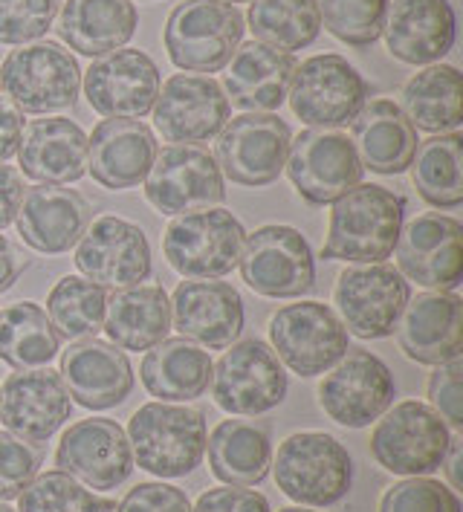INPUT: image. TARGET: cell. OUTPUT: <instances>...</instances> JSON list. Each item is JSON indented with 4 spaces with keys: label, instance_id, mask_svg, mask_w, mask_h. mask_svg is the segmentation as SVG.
Wrapping results in <instances>:
<instances>
[{
    "label": "cell",
    "instance_id": "83f0119b",
    "mask_svg": "<svg viewBox=\"0 0 463 512\" xmlns=\"http://www.w3.org/2000/svg\"><path fill=\"white\" fill-rule=\"evenodd\" d=\"M90 223V206L67 186H35L24 191L15 226L21 241L41 255L70 252Z\"/></svg>",
    "mask_w": 463,
    "mask_h": 512
},
{
    "label": "cell",
    "instance_id": "11a10c76",
    "mask_svg": "<svg viewBox=\"0 0 463 512\" xmlns=\"http://www.w3.org/2000/svg\"><path fill=\"white\" fill-rule=\"evenodd\" d=\"M0 512H15V510H12L9 504H3V501H0Z\"/></svg>",
    "mask_w": 463,
    "mask_h": 512
},
{
    "label": "cell",
    "instance_id": "60d3db41",
    "mask_svg": "<svg viewBox=\"0 0 463 512\" xmlns=\"http://www.w3.org/2000/svg\"><path fill=\"white\" fill-rule=\"evenodd\" d=\"M113 507V501L93 495L61 469L35 475L18 495V512H110Z\"/></svg>",
    "mask_w": 463,
    "mask_h": 512
},
{
    "label": "cell",
    "instance_id": "f546056e",
    "mask_svg": "<svg viewBox=\"0 0 463 512\" xmlns=\"http://www.w3.org/2000/svg\"><path fill=\"white\" fill-rule=\"evenodd\" d=\"M299 61L290 53L273 50L261 41L241 44L229 58V70L223 73V93L229 105L249 113H273L290 93V81Z\"/></svg>",
    "mask_w": 463,
    "mask_h": 512
},
{
    "label": "cell",
    "instance_id": "52a82bcc",
    "mask_svg": "<svg viewBox=\"0 0 463 512\" xmlns=\"http://www.w3.org/2000/svg\"><path fill=\"white\" fill-rule=\"evenodd\" d=\"M270 345L299 377H319L351 351V333L322 301L287 304L270 319Z\"/></svg>",
    "mask_w": 463,
    "mask_h": 512
},
{
    "label": "cell",
    "instance_id": "d4e9b609",
    "mask_svg": "<svg viewBox=\"0 0 463 512\" xmlns=\"http://www.w3.org/2000/svg\"><path fill=\"white\" fill-rule=\"evenodd\" d=\"M458 18L449 0H394L385 12V47L403 64H437L455 47Z\"/></svg>",
    "mask_w": 463,
    "mask_h": 512
},
{
    "label": "cell",
    "instance_id": "4316f807",
    "mask_svg": "<svg viewBox=\"0 0 463 512\" xmlns=\"http://www.w3.org/2000/svg\"><path fill=\"white\" fill-rule=\"evenodd\" d=\"M400 351L417 365H443L461 359L463 298L458 293H420L409 298L397 322Z\"/></svg>",
    "mask_w": 463,
    "mask_h": 512
},
{
    "label": "cell",
    "instance_id": "3957f363",
    "mask_svg": "<svg viewBox=\"0 0 463 512\" xmlns=\"http://www.w3.org/2000/svg\"><path fill=\"white\" fill-rule=\"evenodd\" d=\"M278 489L301 507H333L354 484L348 449L325 432L290 434L270 463Z\"/></svg>",
    "mask_w": 463,
    "mask_h": 512
},
{
    "label": "cell",
    "instance_id": "603a6c76",
    "mask_svg": "<svg viewBox=\"0 0 463 512\" xmlns=\"http://www.w3.org/2000/svg\"><path fill=\"white\" fill-rule=\"evenodd\" d=\"M70 420V394L58 371L32 368L9 374L0 388L3 429L32 446H41Z\"/></svg>",
    "mask_w": 463,
    "mask_h": 512
},
{
    "label": "cell",
    "instance_id": "f907efd6",
    "mask_svg": "<svg viewBox=\"0 0 463 512\" xmlns=\"http://www.w3.org/2000/svg\"><path fill=\"white\" fill-rule=\"evenodd\" d=\"M21 136H24V113L0 93V162L12 160L18 154Z\"/></svg>",
    "mask_w": 463,
    "mask_h": 512
},
{
    "label": "cell",
    "instance_id": "d6986e66",
    "mask_svg": "<svg viewBox=\"0 0 463 512\" xmlns=\"http://www.w3.org/2000/svg\"><path fill=\"white\" fill-rule=\"evenodd\" d=\"M55 466L87 489L110 492L134 472V455L125 429L108 417H90L73 423L61 434Z\"/></svg>",
    "mask_w": 463,
    "mask_h": 512
},
{
    "label": "cell",
    "instance_id": "8992f818",
    "mask_svg": "<svg viewBox=\"0 0 463 512\" xmlns=\"http://www.w3.org/2000/svg\"><path fill=\"white\" fill-rule=\"evenodd\" d=\"M0 90L21 113L67 110L79 99L82 67L55 41L18 47L0 64Z\"/></svg>",
    "mask_w": 463,
    "mask_h": 512
},
{
    "label": "cell",
    "instance_id": "7dc6e473",
    "mask_svg": "<svg viewBox=\"0 0 463 512\" xmlns=\"http://www.w3.org/2000/svg\"><path fill=\"white\" fill-rule=\"evenodd\" d=\"M116 512H191V504L183 489L163 481H148L134 486L119 501Z\"/></svg>",
    "mask_w": 463,
    "mask_h": 512
},
{
    "label": "cell",
    "instance_id": "bcb514c9",
    "mask_svg": "<svg viewBox=\"0 0 463 512\" xmlns=\"http://www.w3.org/2000/svg\"><path fill=\"white\" fill-rule=\"evenodd\" d=\"M429 403L440 414V420L461 432L463 429V359H452L435 365L429 377Z\"/></svg>",
    "mask_w": 463,
    "mask_h": 512
},
{
    "label": "cell",
    "instance_id": "4fadbf2b",
    "mask_svg": "<svg viewBox=\"0 0 463 512\" xmlns=\"http://www.w3.org/2000/svg\"><path fill=\"white\" fill-rule=\"evenodd\" d=\"M411 298L409 281L388 264H354L336 278L333 304L356 339H388Z\"/></svg>",
    "mask_w": 463,
    "mask_h": 512
},
{
    "label": "cell",
    "instance_id": "74e56055",
    "mask_svg": "<svg viewBox=\"0 0 463 512\" xmlns=\"http://www.w3.org/2000/svg\"><path fill=\"white\" fill-rule=\"evenodd\" d=\"M417 194L435 209H458L463 203V136L437 134L417 145L409 165Z\"/></svg>",
    "mask_w": 463,
    "mask_h": 512
},
{
    "label": "cell",
    "instance_id": "7bdbcfd3",
    "mask_svg": "<svg viewBox=\"0 0 463 512\" xmlns=\"http://www.w3.org/2000/svg\"><path fill=\"white\" fill-rule=\"evenodd\" d=\"M380 512H461V498L435 478L417 475L385 489Z\"/></svg>",
    "mask_w": 463,
    "mask_h": 512
},
{
    "label": "cell",
    "instance_id": "d590c367",
    "mask_svg": "<svg viewBox=\"0 0 463 512\" xmlns=\"http://www.w3.org/2000/svg\"><path fill=\"white\" fill-rule=\"evenodd\" d=\"M414 131L452 134L463 125V79L452 64H429L403 87V105Z\"/></svg>",
    "mask_w": 463,
    "mask_h": 512
},
{
    "label": "cell",
    "instance_id": "8d00e7d4",
    "mask_svg": "<svg viewBox=\"0 0 463 512\" xmlns=\"http://www.w3.org/2000/svg\"><path fill=\"white\" fill-rule=\"evenodd\" d=\"M61 351V336L35 301H15L0 310V362L15 371L47 368Z\"/></svg>",
    "mask_w": 463,
    "mask_h": 512
},
{
    "label": "cell",
    "instance_id": "30bf717a",
    "mask_svg": "<svg viewBox=\"0 0 463 512\" xmlns=\"http://www.w3.org/2000/svg\"><path fill=\"white\" fill-rule=\"evenodd\" d=\"M287 371L275 351L261 339H244L212 368V397L218 408L235 417L267 414L287 397Z\"/></svg>",
    "mask_w": 463,
    "mask_h": 512
},
{
    "label": "cell",
    "instance_id": "484cf974",
    "mask_svg": "<svg viewBox=\"0 0 463 512\" xmlns=\"http://www.w3.org/2000/svg\"><path fill=\"white\" fill-rule=\"evenodd\" d=\"M157 157V136L139 119H105L87 136V171L108 191L139 186Z\"/></svg>",
    "mask_w": 463,
    "mask_h": 512
},
{
    "label": "cell",
    "instance_id": "5b68a950",
    "mask_svg": "<svg viewBox=\"0 0 463 512\" xmlns=\"http://www.w3.org/2000/svg\"><path fill=\"white\" fill-rule=\"evenodd\" d=\"M452 429L440 420L432 405L420 400L391 405L374 426L371 458L385 472L417 478L432 475L449 452Z\"/></svg>",
    "mask_w": 463,
    "mask_h": 512
},
{
    "label": "cell",
    "instance_id": "681fc988",
    "mask_svg": "<svg viewBox=\"0 0 463 512\" xmlns=\"http://www.w3.org/2000/svg\"><path fill=\"white\" fill-rule=\"evenodd\" d=\"M24 174L12 165L0 162V232L15 223V215L24 200Z\"/></svg>",
    "mask_w": 463,
    "mask_h": 512
},
{
    "label": "cell",
    "instance_id": "e575fe53",
    "mask_svg": "<svg viewBox=\"0 0 463 512\" xmlns=\"http://www.w3.org/2000/svg\"><path fill=\"white\" fill-rule=\"evenodd\" d=\"M212 475L226 486L261 484L273 463V440L255 420H220L206 437Z\"/></svg>",
    "mask_w": 463,
    "mask_h": 512
},
{
    "label": "cell",
    "instance_id": "f5cc1de1",
    "mask_svg": "<svg viewBox=\"0 0 463 512\" xmlns=\"http://www.w3.org/2000/svg\"><path fill=\"white\" fill-rule=\"evenodd\" d=\"M461 437H452L449 443V452L440 466H446V478H449V489H463V475H461V463H463V449H461Z\"/></svg>",
    "mask_w": 463,
    "mask_h": 512
},
{
    "label": "cell",
    "instance_id": "6da1fadb",
    "mask_svg": "<svg viewBox=\"0 0 463 512\" xmlns=\"http://www.w3.org/2000/svg\"><path fill=\"white\" fill-rule=\"evenodd\" d=\"M330 206V226L322 246L325 261L382 264L394 255L406 220L403 194H394L377 183H359Z\"/></svg>",
    "mask_w": 463,
    "mask_h": 512
},
{
    "label": "cell",
    "instance_id": "8fae6325",
    "mask_svg": "<svg viewBox=\"0 0 463 512\" xmlns=\"http://www.w3.org/2000/svg\"><path fill=\"white\" fill-rule=\"evenodd\" d=\"M244 238V226L232 212L203 209L168 223L163 252L183 278H223L238 267Z\"/></svg>",
    "mask_w": 463,
    "mask_h": 512
},
{
    "label": "cell",
    "instance_id": "f35d334b",
    "mask_svg": "<svg viewBox=\"0 0 463 512\" xmlns=\"http://www.w3.org/2000/svg\"><path fill=\"white\" fill-rule=\"evenodd\" d=\"M246 21L255 41L290 55L310 47L322 32L316 0H252Z\"/></svg>",
    "mask_w": 463,
    "mask_h": 512
},
{
    "label": "cell",
    "instance_id": "ffe728a7",
    "mask_svg": "<svg viewBox=\"0 0 463 512\" xmlns=\"http://www.w3.org/2000/svg\"><path fill=\"white\" fill-rule=\"evenodd\" d=\"M84 96L105 119H142L160 96V70L142 50H113L84 70Z\"/></svg>",
    "mask_w": 463,
    "mask_h": 512
},
{
    "label": "cell",
    "instance_id": "ac0fdd59",
    "mask_svg": "<svg viewBox=\"0 0 463 512\" xmlns=\"http://www.w3.org/2000/svg\"><path fill=\"white\" fill-rule=\"evenodd\" d=\"M397 272L426 290L455 293L463 281L461 220L426 212L409 220L397 238Z\"/></svg>",
    "mask_w": 463,
    "mask_h": 512
},
{
    "label": "cell",
    "instance_id": "ab89813d",
    "mask_svg": "<svg viewBox=\"0 0 463 512\" xmlns=\"http://www.w3.org/2000/svg\"><path fill=\"white\" fill-rule=\"evenodd\" d=\"M108 290L82 275H64L47 296V319L61 339H93L105 327Z\"/></svg>",
    "mask_w": 463,
    "mask_h": 512
},
{
    "label": "cell",
    "instance_id": "ee69618b",
    "mask_svg": "<svg viewBox=\"0 0 463 512\" xmlns=\"http://www.w3.org/2000/svg\"><path fill=\"white\" fill-rule=\"evenodd\" d=\"M61 0H0V44L24 47L53 27Z\"/></svg>",
    "mask_w": 463,
    "mask_h": 512
},
{
    "label": "cell",
    "instance_id": "d6a6232c",
    "mask_svg": "<svg viewBox=\"0 0 463 512\" xmlns=\"http://www.w3.org/2000/svg\"><path fill=\"white\" fill-rule=\"evenodd\" d=\"M212 356L194 345L186 336L163 339L145 353L139 379L151 397L160 403H189L194 397H203V391L212 382Z\"/></svg>",
    "mask_w": 463,
    "mask_h": 512
},
{
    "label": "cell",
    "instance_id": "816d5d0a",
    "mask_svg": "<svg viewBox=\"0 0 463 512\" xmlns=\"http://www.w3.org/2000/svg\"><path fill=\"white\" fill-rule=\"evenodd\" d=\"M24 267H27V261L18 252V246L9 241L6 235H0V296L15 287V281L21 278Z\"/></svg>",
    "mask_w": 463,
    "mask_h": 512
},
{
    "label": "cell",
    "instance_id": "9f6ffc18",
    "mask_svg": "<svg viewBox=\"0 0 463 512\" xmlns=\"http://www.w3.org/2000/svg\"><path fill=\"white\" fill-rule=\"evenodd\" d=\"M226 3H244V0H226Z\"/></svg>",
    "mask_w": 463,
    "mask_h": 512
},
{
    "label": "cell",
    "instance_id": "9c48e42d",
    "mask_svg": "<svg viewBox=\"0 0 463 512\" xmlns=\"http://www.w3.org/2000/svg\"><path fill=\"white\" fill-rule=\"evenodd\" d=\"M284 171L310 206H330L362 183V162L351 136L339 128H307L290 139Z\"/></svg>",
    "mask_w": 463,
    "mask_h": 512
},
{
    "label": "cell",
    "instance_id": "1f68e13d",
    "mask_svg": "<svg viewBox=\"0 0 463 512\" xmlns=\"http://www.w3.org/2000/svg\"><path fill=\"white\" fill-rule=\"evenodd\" d=\"M139 15L131 0H67L58 15V38L79 55H108L122 50L134 32Z\"/></svg>",
    "mask_w": 463,
    "mask_h": 512
},
{
    "label": "cell",
    "instance_id": "ba28073f",
    "mask_svg": "<svg viewBox=\"0 0 463 512\" xmlns=\"http://www.w3.org/2000/svg\"><path fill=\"white\" fill-rule=\"evenodd\" d=\"M238 267L246 287L264 298H301L316 284L310 243L284 223H267L246 235Z\"/></svg>",
    "mask_w": 463,
    "mask_h": 512
},
{
    "label": "cell",
    "instance_id": "7a4b0ae2",
    "mask_svg": "<svg viewBox=\"0 0 463 512\" xmlns=\"http://www.w3.org/2000/svg\"><path fill=\"white\" fill-rule=\"evenodd\" d=\"M206 420L200 408L148 403L128 423V443L139 469L157 478H186L206 455Z\"/></svg>",
    "mask_w": 463,
    "mask_h": 512
},
{
    "label": "cell",
    "instance_id": "9a60e30c",
    "mask_svg": "<svg viewBox=\"0 0 463 512\" xmlns=\"http://www.w3.org/2000/svg\"><path fill=\"white\" fill-rule=\"evenodd\" d=\"M142 183L148 203L168 217L215 209L226 200L218 162L200 145H168L157 151Z\"/></svg>",
    "mask_w": 463,
    "mask_h": 512
},
{
    "label": "cell",
    "instance_id": "4dcf8cb0",
    "mask_svg": "<svg viewBox=\"0 0 463 512\" xmlns=\"http://www.w3.org/2000/svg\"><path fill=\"white\" fill-rule=\"evenodd\" d=\"M351 142L362 168H371L382 177L409 171L420 145L406 113L391 99H374L362 105L351 119Z\"/></svg>",
    "mask_w": 463,
    "mask_h": 512
},
{
    "label": "cell",
    "instance_id": "c3c4849f",
    "mask_svg": "<svg viewBox=\"0 0 463 512\" xmlns=\"http://www.w3.org/2000/svg\"><path fill=\"white\" fill-rule=\"evenodd\" d=\"M191 512H270V501L249 486H220L203 492Z\"/></svg>",
    "mask_w": 463,
    "mask_h": 512
},
{
    "label": "cell",
    "instance_id": "f6af8a7d",
    "mask_svg": "<svg viewBox=\"0 0 463 512\" xmlns=\"http://www.w3.org/2000/svg\"><path fill=\"white\" fill-rule=\"evenodd\" d=\"M41 452L27 440L0 432V501H12L38 475Z\"/></svg>",
    "mask_w": 463,
    "mask_h": 512
},
{
    "label": "cell",
    "instance_id": "44dd1931",
    "mask_svg": "<svg viewBox=\"0 0 463 512\" xmlns=\"http://www.w3.org/2000/svg\"><path fill=\"white\" fill-rule=\"evenodd\" d=\"M229 99L212 76L177 73L160 84L154 102V125L174 145L209 142L229 122Z\"/></svg>",
    "mask_w": 463,
    "mask_h": 512
},
{
    "label": "cell",
    "instance_id": "836d02e7",
    "mask_svg": "<svg viewBox=\"0 0 463 512\" xmlns=\"http://www.w3.org/2000/svg\"><path fill=\"white\" fill-rule=\"evenodd\" d=\"M108 339L122 351H151L168 339L171 298L160 284H137L108 296L105 327Z\"/></svg>",
    "mask_w": 463,
    "mask_h": 512
},
{
    "label": "cell",
    "instance_id": "5bb4252c",
    "mask_svg": "<svg viewBox=\"0 0 463 512\" xmlns=\"http://www.w3.org/2000/svg\"><path fill=\"white\" fill-rule=\"evenodd\" d=\"M368 84L348 58L336 53L301 61L290 81V108L307 128L348 125L365 105Z\"/></svg>",
    "mask_w": 463,
    "mask_h": 512
},
{
    "label": "cell",
    "instance_id": "277c9868",
    "mask_svg": "<svg viewBox=\"0 0 463 512\" xmlns=\"http://www.w3.org/2000/svg\"><path fill=\"white\" fill-rule=\"evenodd\" d=\"M244 15L226 0H183L165 24V50L186 73H218L244 41Z\"/></svg>",
    "mask_w": 463,
    "mask_h": 512
},
{
    "label": "cell",
    "instance_id": "7c38bea8",
    "mask_svg": "<svg viewBox=\"0 0 463 512\" xmlns=\"http://www.w3.org/2000/svg\"><path fill=\"white\" fill-rule=\"evenodd\" d=\"M290 125L273 113H244L223 125L215 142L220 174L235 186L264 189L284 171L290 151Z\"/></svg>",
    "mask_w": 463,
    "mask_h": 512
},
{
    "label": "cell",
    "instance_id": "b9f144b4",
    "mask_svg": "<svg viewBox=\"0 0 463 512\" xmlns=\"http://www.w3.org/2000/svg\"><path fill=\"white\" fill-rule=\"evenodd\" d=\"M325 29L348 47H371L382 35L391 0H316Z\"/></svg>",
    "mask_w": 463,
    "mask_h": 512
},
{
    "label": "cell",
    "instance_id": "e0dca14e",
    "mask_svg": "<svg viewBox=\"0 0 463 512\" xmlns=\"http://www.w3.org/2000/svg\"><path fill=\"white\" fill-rule=\"evenodd\" d=\"M76 267L102 290L137 287L154 270L148 235L125 217H96L76 243Z\"/></svg>",
    "mask_w": 463,
    "mask_h": 512
},
{
    "label": "cell",
    "instance_id": "2e32d148",
    "mask_svg": "<svg viewBox=\"0 0 463 512\" xmlns=\"http://www.w3.org/2000/svg\"><path fill=\"white\" fill-rule=\"evenodd\" d=\"M397 382L380 356L348 351L319 382V405L345 429H365L394 405Z\"/></svg>",
    "mask_w": 463,
    "mask_h": 512
},
{
    "label": "cell",
    "instance_id": "cb8c5ba5",
    "mask_svg": "<svg viewBox=\"0 0 463 512\" xmlns=\"http://www.w3.org/2000/svg\"><path fill=\"white\" fill-rule=\"evenodd\" d=\"M58 377L73 403L90 411L122 405L134 391V368L122 348L105 339H79L61 353Z\"/></svg>",
    "mask_w": 463,
    "mask_h": 512
},
{
    "label": "cell",
    "instance_id": "7402d4cb",
    "mask_svg": "<svg viewBox=\"0 0 463 512\" xmlns=\"http://www.w3.org/2000/svg\"><path fill=\"white\" fill-rule=\"evenodd\" d=\"M244 322V298L218 278L180 281L171 296V327L200 348H229L244 333Z\"/></svg>",
    "mask_w": 463,
    "mask_h": 512
},
{
    "label": "cell",
    "instance_id": "db71d44e",
    "mask_svg": "<svg viewBox=\"0 0 463 512\" xmlns=\"http://www.w3.org/2000/svg\"><path fill=\"white\" fill-rule=\"evenodd\" d=\"M278 512H313V510H304V507H284V510Z\"/></svg>",
    "mask_w": 463,
    "mask_h": 512
},
{
    "label": "cell",
    "instance_id": "f1b7e54d",
    "mask_svg": "<svg viewBox=\"0 0 463 512\" xmlns=\"http://www.w3.org/2000/svg\"><path fill=\"white\" fill-rule=\"evenodd\" d=\"M21 174L41 186H70L87 171V134L64 116L32 119L18 145Z\"/></svg>",
    "mask_w": 463,
    "mask_h": 512
}]
</instances>
